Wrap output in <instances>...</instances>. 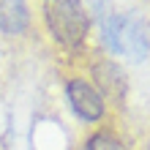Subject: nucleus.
Wrapping results in <instances>:
<instances>
[{"mask_svg":"<svg viewBox=\"0 0 150 150\" xmlns=\"http://www.w3.org/2000/svg\"><path fill=\"white\" fill-rule=\"evenodd\" d=\"M44 22L66 49H76L90 33V14L82 0H44Z\"/></svg>","mask_w":150,"mask_h":150,"instance_id":"nucleus-1","label":"nucleus"},{"mask_svg":"<svg viewBox=\"0 0 150 150\" xmlns=\"http://www.w3.org/2000/svg\"><path fill=\"white\" fill-rule=\"evenodd\" d=\"M101 41L115 55L142 60L150 52V38L142 28V19L134 14H104L101 16Z\"/></svg>","mask_w":150,"mask_h":150,"instance_id":"nucleus-2","label":"nucleus"},{"mask_svg":"<svg viewBox=\"0 0 150 150\" xmlns=\"http://www.w3.org/2000/svg\"><path fill=\"white\" fill-rule=\"evenodd\" d=\"M66 98L68 107L82 123H96L104 117V96L96 90V85L85 79H71L66 85Z\"/></svg>","mask_w":150,"mask_h":150,"instance_id":"nucleus-3","label":"nucleus"},{"mask_svg":"<svg viewBox=\"0 0 150 150\" xmlns=\"http://www.w3.org/2000/svg\"><path fill=\"white\" fill-rule=\"evenodd\" d=\"M93 76H96V90H98L101 96H107V98L123 104V98H126L128 93V76L126 71L115 63V60H101V63L93 66Z\"/></svg>","mask_w":150,"mask_h":150,"instance_id":"nucleus-4","label":"nucleus"},{"mask_svg":"<svg viewBox=\"0 0 150 150\" xmlns=\"http://www.w3.org/2000/svg\"><path fill=\"white\" fill-rule=\"evenodd\" d=\"M30 28V8L25 0H0V30L8 36H22Z\"/></svg>","mask_w":150,"mask_h":150,"instance_id":"nucleus-5","label":"nucleus"},{"mask_svg":"<svg viewBox=\"0 0 150 150\" xmlns=\"http://www.w3.org/2000/svg\"><path fill=\"white\" fill-rule=\"evenodd\" d=\"M85 150H128V147H126V142H123L117 134H112V131H96V134L87 137Z\"/></svg>","mask_w":150,"mask_h":150,"instance_id":"nucleus-6","label":"nucleus"},{"mask_svg":"<svg viewBox=\"0 0 150 150\" xmlns=\"http://www.w3.org/2000/svg\"><path fill=\"white\" fill-rule=\"evenodd\" d=\"M147 150H150V145H147Z\"/></svg>","mask_w":150,"mask_h":150,"instance_id":"nucleus-7","label":"nucleus"}]
</instances>
